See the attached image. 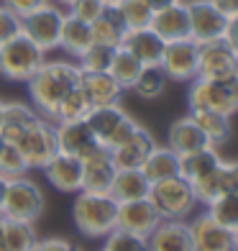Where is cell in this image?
Listing matches in <instances>:
<instances>
[{"label":"cell","instance_id":"5bb4252c","mask_svg":"<svg viewBox=\"0 0 238 251\" xmlns=\"http://www.w3.org/2000/svg\"><path fill=\"white\" fill-rule=\"evenodd\" d=\"M54 133H56V151H62V154L85 159L87 154L100 149L95 133H93V128H90V123L85 118H79V121H56Z\"/></svg>","mask_w":238,"mask_h":251},{"label":"cell","instance_id":"f907efd6","mask_svg":"<svg viewBox=\"0 0 238 251\" xmlns=\"http://www.w3.org/2000/svg\"><path fill=\"white\" fill-rule=\"evenodd\" d=\"M3 108H5V100H0V123H3Z\"/></svg>","mask_w":238,"mask_h":251},{"label":"cell","instance_id":"681fc988","mask_svg":"<svg viewBox=\"0 0 238 251\" xmlns=\"http://www.w3.org/2000/svg\"><path fill=\"white\" fill-rule=\"evenodd\" d=\"M54 3H56V5H62V8H67V5L72 3V0H54Z\"/></svg>","mask_w":238,"mask_h":251},{"label":"cell","instance_id":"f35d334b","mask_svg":"<svg viewBox=\"0 0 238 251\" xmlns=\"http://www.w3.org/2000/svg\"><path fill=\"white\" fill-rule=\"evenodd\" d=\"M0 175H3L5 179H16V177L28 175L26 159H24V154L18 151L16 144H8L5 141L3 151H0Z\"/></svg>","mask_w":238,"mask_h":251},{"label":"cell","instance_id":"4316f807","mask_svg":"<svg viewBox=\"0 0 238 251\" xmlns=\"http://www.w3.org/2000/svg\"><path fill=\"white\" fill-rule=\"evenodd\" d=\"M36 238L39 233L33 223L0 215V251H31Z\"/></svg>","mask_w":238,"mask_h":251},{"label":"cell","instance_id":"ffe728a7","mask_svg":"<svg viewBox=\"0 0 238 251\" xmlns=\"http://www.w3.org/2000/svg\"><path fill=\"white\" fill-rule=\"evenodd\" d=\"M164 41H177L190 36V13H187V0L156 8L149 24Z\"/></svg>","mask_w":238,"mask_h":251},{"label":"cell","instance_id":"7a4b0ae2","mask_svg":"<svg viewBox=\"0 0 238 251\" xmlns=\"http://www.w3.org/2000/svg\"><path fill=\"white\" fill-rule=\"evenodd\" d=\"M72 221L85 238H105L118 226V200L110 192L79 190L72 200Z\"/></svg>","mask_w":238,"mask_h":251},{"label":"cell","instance_id":"4fadbf2b","mask_svg":"<svg viewBox=\"0 0 238 251\" xmlns=\"http://www.w3.org/2000/svg\"><path fill=\"white\" fill-rule=\"evenodd\" d=\"M238 72V54L228 44V39H213L200 44V62H197V77L220 79Z\"/></svg>","mask_w":238,"mask_h":251},{"label":"cell","instance_id":"4dcf8cb0","mask_svg":"<svg viewBox=\"0 0 238 251\" xmlns=\"http://www.w3.org/2000/svg\"><path fill=\"white\" fill-rule=\"evenodd\" d=\"M90 28H93V41L95 44H105V47H120L123 39H126V24H123V18L118 16V10L108 5L103 13H100V18H95L93 24H90Z\"/></svg>","mask_w":238,"mask_h":251},{"label":"cell","instance_id":"8fae6325","mask_svg":"<svg viewBox=\"0 0 238 251\" xmlns=\"http://www.w3.org/2000/svg\"><path fill=\"white\" fill-rule=\"evenodd\" d=\"M187 13H190V36L197 44L225 36L228 16L220 8H215L213 0H187Z\"/></svg>","mask_w":238,"mask_h":251},{"label":"cell","instance_id":"ac0fdd59","mask_svg":"<svg viewBox=\"0 0 238 251\" xmlns=\"http://www.w3.org/2000/svg\"><path fill=\"white\" fill-rule=\"evenodd\" d=\"M116 162L108 149H95L82 159V190L87 192H110L113 177H116Z\"/></svg>","mask_w":238,"mask_h":251},{"label":"cell","instance_id":"bcb514c9","mask_svg":"<svg viewBox=\"0 0 238 251\" xmlns=\"http://www.w3.org/2000/svg\"><path fill=\"white\" fill-rule=\"evenodd\" d=\"M213 3H215V8H220L228 18L238 16V0H213Z\"/></svg>","mask_w":238,"mask_h":251},{"label":"cell","instance_id":"d6986e66","mask_svg":"<svg viewBox=\"0 0 238 251\" xmlns=\"http://www.w3.org/2000/svg\"><path fill=\"white\" fill-rule=\"evenodd\" d=\"M159 221L162 218H159V213L149 198L118 202V228H123V231H131V233L149 238V233L159 226Z\"/></svg>","mask_w":238,"mask_h":251},{"label":"cell","instance_id":"f1b7e54d","mask_svg":"<svg viewBox=\"0 0 238 251\" xmlns=\"http://www.w3.org/2000/svg\"><path fill=\"white\" fill-rule=\"evenodd\" d=\"M190 118L197 123V128L205 133V139L213 144V146H220L231 139V116L225 113H218V110H205V108H195L190 110Z\"/></svg>","mask_w":238,"mask_h":251},{"label":"cell","instance_id":"9c48e42d","mask_svg":"<svg viewBox=\"0 0 238 251\" xmlns=\"http://www.w3.org/2000/svg\"><path fill=\"white\" fill-rule=\"evenodd\" d=\"M197 62H200V44L192 36H187L164 44L159 67L172 82H192L197 77Z\"/></svg>","mask_w":238,"mask_h":251},{"label":"cell","instance_id":"1f68e13d","mask_svg":"<svg viewBox=\"0 0 238 251\" xmlns=\"http://www.w3.org/2000/svg\"><path fill=\"white\" fill-rule=\"evenodd\" d=\"M141 70H143V64L136 59V56H133L126 47H116L108 72L116 77V82H118L123 90H131V85L136 82V77L141 75Z\"/></svg>","mask_w":238,"mask_h":251},{"label":"cell","instance_id":"3957f363","mask_svg":"<svg viewBox=\"0 0 238 251\" xmlns=\"http://www.w3.org/2000/svg\"><path fill=\"white\" fill-rule=\"evenodd\" d=\"M149 200L156 208L162 221H190L195 215V208H197V198H195V190H192V182H187L182 175L151 182Z\"/></svg>","mask_w":238,"mask_h":251},{"label":"cell","instance_id":"11a10c76","mask_svg":"<svg viewBox=\"0 0 238 251\" xmlns=\"http://www.w3.org/2000/svg\"><path fill=\"white\" fill-rule=\"evenodd\" d=\"M100 251H103V249H100Z\"/></svg>","mask_w":238,"mask_h":251},{"label":"cell","instance_id":"2e32d148","mask_svg":"<svg viewBox=\"0 0 238 251\" xmlns=\"http://www.w3.org/2000/svg\"><path fill=\"white\" fill-rule=\"evenodd\" d=\"M154 146H156L154 133L139 123V128H136L126 141L113 146L110 156H113V162H116L118 169H141L143 159L149 156V151L154 149Z\"/></svg>","mask_w":238,"mask_h":251},{"label":"cell","instance_id":"d590c367","mask_svg":"<svg viewBox=\"0 0 238 251\" xmlns=\"http://www.w3.org/2000/svg\"><path fill=\"white\" fill-rule=\"evenodd\" d=\"M103 251H149V241H146V236L123 231L116 226L103 238Z\"/></svg>","mask_w":238,"mask_h":251},{"label":"cell","instance_id":"277c9868","mask_svg":"<svg viewBox=\"0 0 238 251\" xmlns=\"http://www.w3.org/2000/svg\"><path fill=\"white\" fill-rule=\"evenodd\" d=\"M44 62L47 51L24 31L0 47V77H5L8 82H28Z\"/></svg>","mask_w":238,"mask_h":251},{"label":"cell","instance_id":"44dd1931","mask_svg":"<svg viewBox=\"0 0 238 251\" xmlns=\"http://www.w3.org/2000/svg\"><path fill=\"white\" fill-rule=\"evenodd\" d=\"M164 44L167 41L151 26H143V28L126 31V39H123L120 47H126L143 67H159L162 54H164Z\"/></svg>","mask_w":238,"mask_h":251},{"label":"cell","instance_id":"ba28073f","mask_svg":"<svg viewBox=\"0 0 238 251\" xmlns=\"http://www.w3.org/2000/svg\"><path fill=\"white\" fill-rule=\"evenodd\" d=\"M62 21H64V8L56 5L54 0H49L47 5H41V8L33 10V13L21 18V31L49 54L54 49H59Z\"/></svg>","mask_w":238,"mask_h":251},{"label":"cell","instance_id":"6da1fadb","mask_svg":"<svg viewBox=\"0 0 238 251\" xmlns=\"http://www.w3.org/2000/svg\"><path fill=\"white\" fill-rule=\"evenodd\" d=\"M26 85L31 105L54 123L62 100L79 85V64L67 59H47Z\"/></svg>","mask_w":238,"mask_h":251},{"label":"cell","instance_id":"816d5d0a","mask_svg":"<svg viewBox=\"0 0 238 251\" xmlns=\"http://www.w3.org/2000/svg\"><path fill=\"white\" fill-rule=\"evenodd\" d=\"M233 238H236V251H238V228L233 231Z\"/></svg>","mask_w":238,"mask_h":251},{"label":"cell","instance_id":"8992f818","mask_svg":"<svg viewBox=\"0 0 238 251\" xmlns=\"http://www.w3.org/2000/svg\"><path fill=\"white\" fill-rule=\"evenodd\" d=\"M44 210H47V195H44V190L36 179H28V175L8 179L0 215H8V218L26 221V223L36 226V221L44 215Z\"/></svg>","mask_w":238,"mask_h":251},{"label":"cell","instance_id":"5b68a950","mask_svg":"<svg viewBox=\"0 0 238 251\" xmlns=\"http://www.w3.org/2000/svg\"><path fill=\"white\" fill-rule=\"evenodd\" d=\"M187 105L190 110L205 108V110L225 113V116L233 118L238 113V72L231 77H220V79L195 77L190 82Z\"/></svg>","mask_w":238,"mask_h":251},{"label":"cell","instance_id":"f546056e","mask_svg":"<svg viewBox=\"0 0 238 251\" xmlns=\"http://www.w3.org/2000/svg\"><path fill=\"white\" fill-rule=\"evenodd\" d=\"M141 172L146 175L149 182H159V179L174 177V175H179V154H174L167 144L164 146L156 144L154 149L149 151V156L143 159Z\"/></svg>","mask_w":238,"mask_h":251},{"label":"cell","instance_id":"db71d44e","mask_svg":"<svg viewBox=\"0 0 238 251\" xmlns=\"http://www.w3.org/2000/svg\"><path fill=\"white\" fill-rule=\"evenodd\" d=\"M105 3H108V5H113V3H116V0H105Z\"/></svg>","mask_w":238,"mask_h":251},{"label":"cell","instance_id":"603a6c76","mask_svg":"<svg viewBox=\"0 0 238 251\" xmlns=\"http://www.w3.org/2000/svg\"><path fill=\"white\" fill-rule=\"evenodd\" d=\"M44 116L31 105V102H21V100H10L3 108V123H0V136L8 144H16L21 133H26L31 126H36Z\"/></svg>","mask_w":238,"mask_h":251},{"label":"cell","instance_id":"7402d4cb","mask_svg":"<svg viewBox=\"0 0 238 251\" xmlns=\"http://www.w3.org/2000/svg\"><path fill=\"white\" fill-rule=\"evenodd\" d=\"M146 241L149 251H195L187 221H159Z\"/></svg>","mask_w":238,"mask_h":251},{"label":"cell","instance_id":"e575fe53","mask_svg":"<svg viewBox=\"0 0 238 251\" xmlns=\"http://www.w3.org/2000/svg\"><path fill=\"white\" fill-rule=\"evenodd\" d=\"M205 210L210 213V218H215L220 226L231 228V231L238 228V195H233V192L218 195L213 202L205 205Z\"/></svg>","mask_w":238,"mask_h":251},{"label":"cell","instance_id":"d4e9b609","mask_svg":"<svg viewBox=\"0 0 238 251\" xmlns=\"http://www.w3.org/2000/svg\"><path fill=\"white\" fill-rule=\"evenodd\" d=\"M93 44V28L85 21H79L74 16H70L64 10V21H62V33H59V49L67 56L79 59Z\"/></svg>","mask_w":238,"mask_h":251},{"label":"cell","instance_id":"b9f144b4","mask_svg":"<svg viewBox=\"0 0 238 251\" xmlns=\"http://www.w3.org/2000/svg\"><path fill=\"white\" fill-rule=\"evenodd\" d=\"M21 33V16H16L8 5L0 3V47Z\"/></svg>","mask_w":238,"mask_h":251},{"label":"cell","instance_id":"83f0119b","mask_svg":"<svg viewBox=\"0 0 238 251\" xmlns=\"http://www.w3.org/2000/svg\"><path fill=\"white\" fill-rule=\"evenodd\" d=\"M151 182L146 179L141 169H116L110 185V195L118 202H131V200H143L149 198Z\"/></svg>","mask_w":238,"mask_h":251},{"label":"cell","instance_id":"ab89813d","mask_svg":"<svg viewBox=\"0 0 238 251\" xmlns=\"http://www.w3.org/2000/svg\"><path fill=\"white\" fill-rule=\"evenodd\" d=\"M108 8L105 0H72L70 5H67V13L85 21V24H93L95 18H100V13Z\"/></svg>","mask_w":238,"mask_h":251},{"label":"cell","instance_id":"7c38bea8","mask_svg":"<svg viewBox=\"0 0 238 251\" xmlns=\"http://www.w3.org/2000/svg\"><path fill=\"white\" fill-rule=\"evenodd\" d=\"M187 223H190L192 249L195 251H236L233 231L220 226L215 218H210L208 210L192 215Z\"/></svg>","mask_w":238,"mask_h":251},{"label":"cell","instance_id":"30bf717a","mask_svg":"<svg viewBox=\"0 0 238 251\" xmlns=\"http://www.w3.org/2000/svg\"><path fill=\"white\" fill-rule=\"evenodd\" d=\"M18 151L24 154L28 172L31 169H41L49 159L56 154V133H54V123L41 118L36 126H31L26 133L18 136Z\"/></svg>","mask_w":238,"mask_h":251},{"label":"cell","instance_id":"e0dca14e","mask_svg":"<svg viewBox=\"0 0 238 251\" xmlns=\"http://www.w3.org/2000/svg\"><path fill=\"white\" fill-rule=\"evenodd\" d=\"M79 90L85 93L93 108L116 105L126 93L110 72H87V70H79Z\"/></svg>","mask_w":238,"mask_h":251},{"label":"cell","instance_id":"ee69618b","mask_svg":"<svg viewBox=\"0 0 238 251\" xmlns=\"http://www.w3.org/2000/svg\"><path fill=\"white\" fill-rule=\"evenodd\" d=\"M49 0H3V5H8L10 10H13L16 16H28V13H33L36 8H41V5H47Z\"/></svg>","mask_w":238,"mask_h":251},{"label":"cell","instance_id":"f5cc1de1","mask_svg":"<svg viewBox=\"0 0 238 251\" xmlns=\"http://www.w3.org/2000/svg\"><path fill=\"white\" fill-rule=\"evenodd\" d=\"M3 146H5V139H3V136H0V151H3Z\"/></svg>","mask_w":238,"mask_h":251},{"label":"cell","instance_id":"cb8c5ba5","mask_svg":"<svg viewBox=\"0 0 238 251\" xmlns=\"http://www.w3.org/2000/svg\"><path fill=\"white\" fill-rule=\"evenodd\" d=\"M167 146L172 149L174 154H190V151H197L202 149V146H213L208 139H205V133H202L197 128V123L190 118V113L185 118H177L172 126H169V131H167Z\"/></svg>","mask_w":238,"mask_h":251},{"label":"cell","instance_id":"484cf974","mask_svg":"<svg viewBox=\"0 0 238 251\" xmlns=\"http://www.w3.org/2000/svg\"><path fill=\"white\" fill-rule=\"evenodd\" d=\"M223 156L218 151V146H202L197 151H190L179 156V175L187 182H197L202 177H208L210 172L220 167Z\"/></svg>","mask_w":238,"mask_h":251},{"label":"cell","instance_id":"9a60e30c","mask_svg":"<svg viewBox=\"0 0 238 251\" xmlns=\"http://www.w3.org/2000/svg\"><path fill=\"white\" fill-rule=\"evenodd\" d=\"M41 172L56 192L77 195V192L82 190V159H77V156L56 151L49 162L41 167Z\"/></svg>","mask_w":238,"mask_h":251},{"label":"cell","instance_id":"52a82bcc","mask_svg":"<svg viewBox=\"0 0 238 251\" xmlns=\"http://www.w3.org/2000/svg\"><path fill=\"white\" fill-rule=\"evenodd\" d=\"M90 128H93L97 144L103 146V149H113V146H118L120 141H126L128 136L139 128V121L131 118L126 110H123L120 102L116 105H100V108H90L87 118Z\"/></svg>","mask_w":238,"mask_h":251},{"label":"cell","instance_id":"d6a6232c","mask_svg":"<svg viewBox=\"0 0 238 251\" xmlns=\"http://www.w3.org/2000/svg\"><path fill=\"white\" fill-rule=\"evenodd\" d=\"M167 75L162 72V67H143L141 75L136 77V82L131 85V93L141 100H156L164 95L167 90Z\"/></svg>","mask_w":238,"mask_h":251},{"label":"cell","instance_id":"836d02e7","mask_svg":"<svg viewBox=\"0 0 238 251\" xmlns=\"http://www.w3.org/2000/svg\"><path fill=\"white\" fill-rule=\"evenodd\" d=\"M113 8L118 10V16L123 18L126 28H143L151 24V16H154V8L146 3V0H116Z\"/></svg>","mask_w":238,"mask_h":251},{"label":"cell","instance_id":"7bdbcfd3","mask_svg":"<svg viewBox=\"0 0 238 251\" xmlns=\"http://www.w3.org/2000/svg\"><path fill=\"white\" fill-rule=\"evenodd\" d=\"M31 251H82L77 249L70 238H62V236H49V238H36Z\"/></svg>","mask_w":238,"mask_h":251},{"label":"cell","instance_id":"7dc6e473","mask_svg":"<svg viewBox=\"0 0 238 251\" xmlns=\"http://www.w3.org/2000/svg\"><path fill=\"white\" fill-rule=\"evenodd\" d=\"M146 3H149L154 10L156 8H164V5H172V3H179V0H146Z\"/></svg>","mask_w":238,"mask_h":251},{"label":"cell","instance_id":"60d3db41","mask_svg":"<svg viewBox=\"0 0 238 251\" xmlns=\"http://www.w3.org/2000/svg\"><path fill=\"white\" fill-rule=\"evenodd\" d=\"M218 182L220 195H225V192L238 195V159H223L218 167Z\"/></svg>","mask_w":238,"mask_h":251},{"label":"cell","instance_id":"f6af8a7d","mask_svg":"<svg viewBox=\"0 0 238 251\" xmlns=\"http://www.w3.org/2000/svg\"><path fill=\"white\" fill-rule=\"evenodd\" d=\"M225 39H228V44L233 47V51L238 54V16L228 18V28H225Z\"/></svg>","mask_w":238,"mask_h":251},{"label":"cell","instance_id":"8d00e7d4","mask_svg":"<svg viewBox=\"0 0 238 251\" xmlns=\"http://www.w3.org/2000/svg\"><path fill=\"white\" fill-rule=\"evenodd\" d=\"M90 100L85 98V93L79 90V85L72 90L70 95H67L62 100V105L59 110H56V121H79V118H87V113H90ZM54 121V123H56Z\"/></svg>","mask_w":238,"mask_h":251},{"label":"cell","instance_id":"c3c4849f","mask_svg":"<svg viewBox=\"0 0 238 251\" xmlns=\"http://www.w3.org/2000/svg\"><path fill=\"white\" fill-rule=\"evenodd\" d=\"M5 187H8V179L0 175V208H3V198H5Z\"/></svg>","mask_w":238,"mask_h":251},{"label":"cell","instance_id":"74e56055","mask_svg":"<svg viewBox=\"0 0 238 251\" xmlns=\"http://www.w3.org/2000/svg\"><path fill=\"white\" fill-rule=\"evenodd\" d=\"M113 47H105V44H90V49L79 56L77 64L79 70H87V72H108V67L113 62Z\"/></svg>","mask_w":238,"mask_h":251}]
</instances>
